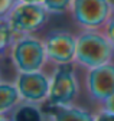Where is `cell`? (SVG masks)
<instances>
[{"mask_svg": "<svg viewBox=\"0 0 114 121\" xmlns=\"http://www.w3.org/2000/svg\"><path fill=\"white\" fill-rule=\"evenodd\" d=\"M114 55V45L101 30H85L77 38L75 62L84 68H97L108 64Z\"/></svg>", "mask_w": 114, "mask_h": 121, "instance_id": "obj_1", "label": "cell"}, {"mask_svg": "<svg viewBox=\"0 0 114 121\" xmlns=\"http://www.w3.org/2000/svg\"><path fill=\"white\" fill-rule=\"evenodd\" d=\"M10 52L12 60L19 72H36L48 60L45 43L31 35L18 38Z\"/></svg>", "mask_w": 114, "mask_h": 121, "instance_id": "obj_2", "label": "cell"}, {"mask_svg": "<svg viewBox=\"0 0 114 121\" xmlns=\"http://www.w3.org/2000/svg\"><path fill=\"white\" fill-rule=\"evenodd\" d=\"M48 10L42 3H16L6 14L7 22L19 36L32 35L45 25Z\"/></svg>", "mask_w": 114, "mask_h": 121, "instance_id": "obj_3", "label": "cell"}, {"mask_svg": "<svg viewBox=\"0 0 114 121\" xmlns=\"http://www.w3.org/2000/svg\"><path fill=\"white\" fill-rule=\"evenodd\" d=\"M71 13L75 23L85 30H103L113 7L108 0H74Z\"/></svg>", "mask_w": 114, "mask_h": 121, "instance_id": "obj_4", "label": "cell"}, {"mask_svg": "<svg viewBox=\"0 0 114 121\" xmlns=\"http://www.w3.org/2000/svg\"><path fill=\"white\" fill-rule=\"evenodd\" d=\"M78 94V84L74 71L69 65H61L51 79L48 102L56 107H66L75 99Z\"/></svg>", "mask_w": 114, "mask_h": 121, "instance_id": "obj_5", "label": "cell"}, {"mask_svg": "<svg viewBox=\"0 0 114 121\" xmlns=\"http://www.w3.org/2000/svg\"><path fill=\"white\" fill-rule=\"evenodd\" d=\"M46 59L55 65H69L75 62L77 55V38L65 30L51 32L45 39Z\"/></svg>", "mask_w": 114, "mask_h": 121, "instance_id": "obj_6", "label": "cell"}, {"mask_svg": "<svg viewBox=\"0 0 114 121\" xmlns=\"http://www.w3.org/2000/svg\"><path fill=\"white\" fill-rule=\"evenodd\" d=\"M87 88L90 95L105 102L114 95V64L108 62L101 66H97L88 71L87 73Z\"/></svg>", "mask_w": 114, "mask_h": 121, "instance_id": "obj_7", "label": "cell"}, {"mask_svg": "<svg viewBox=\"0 0 114 121\" xmlns=\"http://www.w3.org/2000/svg\"><path fill=\"white\" fill-rule=\"evenodd\" d=\"M20 97L27 102H40L49 97L51 81L42 72H19L16 81Z\"/></svg>", "mask_w": 114, "mask_h": 121, "instance_id": "obj_8", "label": "cell"}, {"mask_svg": "<svg viewBox=\"0 0 114 121\" xmlns=\"http://www.w3.org/2000/svg\"><path fill=\"white\" fill-rule=\"evenodd\" d=\"M52 118L53 121H94L95 117L82 108L66 105V107H55Z\"/></svg>", "mask_w": 114, "mask_h": 121, "instance_id": "obj_9", "label": "cell"}, {"mask_svg": "<svg viewBox=\"0 0 114 121\" xmlns=\"http://www.w3.org/2000/svg\"><path fill=\"white\" fill-rule=\"evenodd\" d=\"M20 94H19V89L15 85H10V84H2L0 85V112L2 115H4L9 110H12L19 101Z\"/></svg>", "mask_w": 114, "mask_h": 121, "instance_id": "obj_10", "label": "cell"}, {"mask_svg": "<svg viewBox=\"0 0 114 121\" xmlns=\"http://www.w3.org/2000/svg\"><path fill=\"white\" fill-rule=\"evenodd\" d=\"M18 38L20 36L13 30L7 19L2 17V20H0V52H2V55H4L7 49H12Z\"/></svg>", "mask_w": 114, "mask_h": 121, "instance_id": "obj_11", "label": "cell"}, {"mask_svg": "<svg viewBox=\"0 0 114 121\" xmlns=\"http://www.w3.org/2000/svg\"><path fill=\"white\" fill-rule=\"evenodd\" d=\"M10 121H44L42 112L32 104H22L15 110Z\"/></svg>", "mask_w": 114, "mask_h": 121, "instance_id": "obj_12", "label": "cell"}, {"mask_svg": "<svg viewBox=\"0 0 114 121\" xmlns=\"http://www.w3.org/2000/svg\"><path fill=\"white\" fill-rule=\"evenodd\" d=\"M74 0H42V4L49 13H65L72 7Z\"/></svg>", "mask_w": 114, "mask_h": 121, "instance_id": "obj_13", "label": "cell"}, {"mask_svg": "<svg viewBox=\"0 0 114 121\" xmlns=\"http://www.w3.org/2000/svg\"><path fill=\"white\" fill-rule=\"evenodd\" d=\"M103 32H104V35L108 38V40L114 45V9H113V13H111L110 19L107 20L105 26L103 27Z\"/></svg>", "mask_w": 114, "mask_h": 121, "instance_id": "obj_14", "label": "cell"}, {"mask_svg": "<svg viewBox=\"0 0 114 121\" xmlns=\"http://www.w3.org/2000/svg\"><path fill=\"white\" fill-rule=\"evenodd\" d=\"M15 4H16V0H0V14L6 16Z\"/></svg>", "mask_w": 114, "mask_h": 121, "instance_id": "obj_15", "label": "cell"}, {"mask_svg": "<svg viewBox=\"0 0 114 121\" xmlns=\"http://www.w3.org/2000/svg\"><path fill=\"white\" fill-rule=\"evenodd\" d=\"M94 121H114V112H111V111L104 108L100 112H97Z\"/></svg>", "mask_w": 114, "mask_h": 121, "instance_id": "obj_16", "label": "cell"}, {"mask_svg": "<svg viewBox=\"0 0 114 121\" xmlns=\"http://www.w3.org/2000/svg\"><path fill=\"white\" fill-rule=\"evenodd\" d=\"M104 108L108 110V111H111V112H114V95L104 102Z\"/></svg>", "mask_w": 114, "mask_h": 121, "instance_id": "obj_17", "label": "cell"}, {"mask_svg": "<svg viewBox=\"0 0 114 121\" xmlns=\"http://www.w3.org/2000/svg\"><path fill=\"white\" fill-rule=\"evenodd\" d=\"M16 3H42V0H16Z\"/></svg>", "mask_w": 114, "mask_h": 121, "instance_id": "obj_18", "label": "cell"}, {"mask_svg": "<svg viewBox=\"0 0 114 121\" xmlns=\"http://www.w3.org/2000/svg\"><path fill=\"white\" fill-rule=\"evenodd\" d=\"M108 3H110V4H111V7L114 9V0H108Z\"/></svg>", "mask_w": 114, "mask_h": 121, "instance_id": "obj_19", "label": "cell"}, {"mask_svg": "<svg viewBox=\"0 0 114 121\" xmlns=\"http://www.w3.org/2000/svg\"><path fill=\"white\" fill-rule=\"evenodd\" d=\"M0 121H9V120H6V117H4V115H2V118H0Z\"/></svg>", "mask_w": 114, "mask_h": 121, "instance_id": "obj_20", "label": "cell"}]
</instances>
